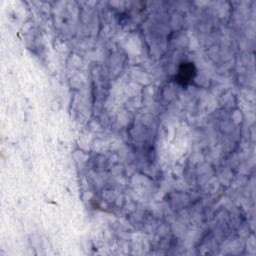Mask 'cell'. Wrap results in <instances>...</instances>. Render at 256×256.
Returning <instances> with one entry per match:
<instances>
[{"mask_svg": "<svg viewBox=\"0 0 256 256\" xmlns=\"http://www.w3.org/2000/svg\"><path fill=\"white\" fill-rule=\"evenodd\" d=\"M196 75V69L194 67V64L191 62H184L180 65L178 73L176 75L177 81L182 85H187L191 81H193L194 77Z\"/></svg>", "mask_w": 256, "mask_h": 256, "instance_id": "1", "label": "cell"}]
</instances>
